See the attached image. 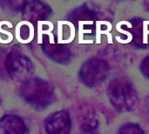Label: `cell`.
Returning <instances> with one entry per match:
<instances>
[{
	"label": "cell",
	"instance_id": "obj_1",
	"mask_svg": "<svg viewBox=\"0 0 149 134\" xmlns=\"http://www.w3.org/2000/svg\"><path fill=\"white\" fill-rule=\"evenodd\" d=\"M107 95L112 106L120 112H132L139 103L135 88L124 78H117L109 82Z\"/></svg>",
	"mask_w": 149,
	"mask_h": 134
},
{
	"label": "cell",
	"instance_id": "obj_2",
	"mask_svg": "<svg viewBox=\"0 0 149 134\" xmlns=\"http://www.w3.org/2000/svg\"><path fill=\"white\" fill-rule=\"evenodd\" d=\"M108 64L100 58H90L81 68L80 78L88 87L93 88L101 84L108 76Z\"/></svg>",
	"mask_w": 149,
	"mask_h": 134
},
{
	"label": "cell",
	"instance_id": "obj_3",
	"mask_svg": "<svg viewBox=\"0 0 149 134\" xmlns=\"http://www.w3.org/2000/svg\"><path fill=\"white\" fill-rule=\"evenodd\" d=\"M127 28L131 37L132 44L141 49L149 47V23L141 18H135L128 22V25H123Z\"/></svg>",
	"mask_w": 149,
	"mask_h": 134
},
{
	"label": "cell",
	"instance_id": "obj_4",
	"mask_svg": "<svg viewBox=\"0 0 149 134\" xmlns=\"http://www.w3.org/2000/svg\"><path fill=\"white\" fill-rule=\"evenodd\" d=\"M98 126H99V121L97 119V117L94 112L91 110L86 118V120L83 124V127L87 133L93 134L97 131Z\"/></svg>",
	"mask_w": 149,
	"mask_h": 134
},
{
	"label": "cell",
	"instance_id": "obj_5",
	"mask_svg": "<svg viewBox=\"0 0 149 134\" xmlns=\"http://www.w3.org/2000/svg\"><path fill=\"white\" fill-rule=\"evenodd\" d=\"M118 134H145V133L138 124L127 123L120 128Z\"/></svg>",
	"mask_w": 149,
	"mask_h": 134
},
{
	"label": "cell",
	"instance_id": "obj_6",
	"mask_svg": "<svg viewBox=\"0 0 149 134\" xmlns=\"http://www.w3.org/2000/svg\"><path fill=\"white\" fill-rule=\"evenodd\" d=\"M42 21H38V44H42L43 43V37L42 35L43 34H48L50 37V44H54V37L53 34L51 33V31H43L42 30Z\"/></svg>",
	"mask_w": 149,
	"mask_h": 134
},
{
	"label": "cell",
	"instance_id": "obj_7",
	"mask_svg": "<svg viewBox=\"0 0 149 134\" xmlns=\"http://www.w3.org/2000/svg\"><path fill=\"white\" fill-rule=\"evenodd\" d=\"M3 24H7V25L9 26V28H12L13 25H12L9 21H1V22H0V32L4 33V34H6V35L9 37V38H8L7 40H3V39L0 37V43H2V44H9V43H10V42L13 41V35H12L10 32H9V31H6L2 30L1 26H2Z\"/></svg>",
	"mask_w": 149,
	"mask_h": 134
},
{
	"label": "cell",
	"instance_id": "obj_8",
	"mask_svg": "<svg viewBox=\"0 0 149 134\" xmlns=\"http://www.w3.org/2000/svg\"><path fill=\"white\" fill-rule=\"evenodd\" d=\"M141 72L146 78H149V55L142 59L141 64Z\"/></svg>",
	"mask_w": 149,
	"mask_h": 134
},
{
	"label": "cell",
	"instance_id": "obj_9",
	"mask_svg": "<svg viewBox=\"0 0 149 134\" xmlns=\"http://www.w3.org/2000/svg\"><path fill=\"white\" fill-rule=\"evenodd\" d=\"M144 4H145L146 10L149 12V1H145V2H144Z\"/></svg>",
	"mask_w": 149,
	"mask_h": 134
}]
</instances>
